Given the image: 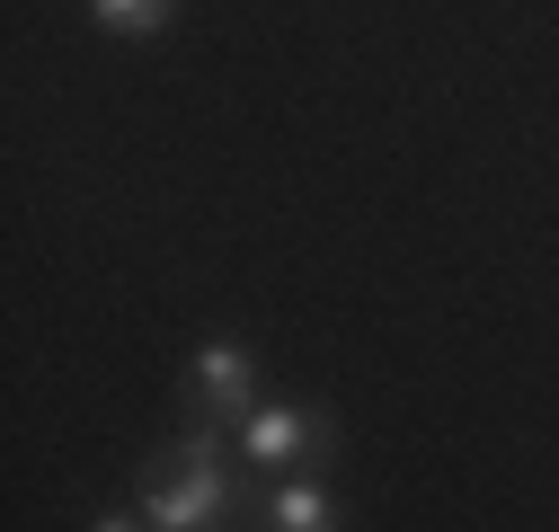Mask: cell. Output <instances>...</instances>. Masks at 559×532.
I'll list each match as a JSON object with an SVG mask.
<instances>
[{
    "label": "cell",
    "instance_id": "obj_3",
    "mask_svg": "<svg viewBox=\"0 0 559 532\" xmlns=\"http://www.w3.org/2000/svg\"><path fill=\"white\" fill-rule=\"evenodd\" d=\"M329 435H320V418L311 409H249L240 418V452L258 461V471H294V461H311Z\"/></svg>",
    "mask_w": 559,
    "mask_h": 532
},
{
    "label": "cell",
    "instance_id": "obj_6",
    "mask_svg": "<svg viewBox=\"0 0 559 532\" xmlns=\"http://www.w3.org/2000/svg\"><path fill=\"white\" fill-rule=\"evenodd\" d=\"M90 532H133V523H124V515H98V523H90Z\"/></svg>",
    "mask_w": 559,
    "mask_h": 532
},
{
    "label": "cell",
    "instance_id": "obj_1",
    "mask_svg": "<svg viewBox=\"0 0 559 532\" xmlns=\"http://www.w3.org/2000/svg\"><path fill=\"white\" fill-rule=\"evenodd\" d=\"M143 497H152V532H214V523H223V497H231V480H223V444H214V435L169 444V452L152 461Z\"/></svg>",
    "mask_w": 559,
    "mask_h": 532
},
{
    "label": "cell",
    "instance_id": "obj_5",
    "mask_svg": "<svg viewBox=\"0 0 559 532\" xmlns=\"http://www.w3.org/2000/svg\"><path fill=\"white\" fill-rule=\"evenodd\" d=\"M90 10H98V27H107V36L143 45V36H160V27L178 19V0H90Z\"/></svg>",
    "mask_w": 559,
    "mask_h": 532
},
{
    "label": "cell",
    "instance_id": "obj_2",
    "mask_svg": "<svg viewBox=\"0 0 559 532\" xmlns=\"http://www.w3.org/2000/svg\"><path fill=\"white\" fill-rule=\"evenodd\" d=\"M187 390H195V409H214V418H249L258 409V364L231 338H204L195 364H187Z\"/></svg>",
    "mask_w": 559,
    "mask_h": 532
},
{
    "label": "cell",
    "instance_id": "obj_4",
    "mask_svg": "<svg viewBox=\"0 0 559 532\" xmlns=\"http://www.w3.org/2000/svg\"><path fill=\"white\" fill-rule=\"evenodd\" d=\"M275 532H346V523H337V497L329 488L294 480V488H275Z\"/></svg>",
    "mask_w": 559,
    "mask_h": 532
}]
</instances>
